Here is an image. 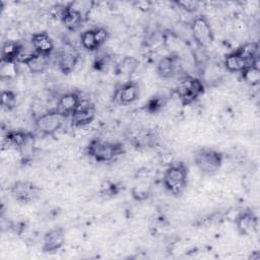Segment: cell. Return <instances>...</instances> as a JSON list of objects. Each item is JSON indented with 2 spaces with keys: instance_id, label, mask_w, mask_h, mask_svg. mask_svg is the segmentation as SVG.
Here are the masks:
<instances>
[{
  "instance_id": "16",
  "label": "cell",
  "mask_w": 260,
  "mask_h": 260,
  "mask_svg": "<svg viewBox=\"0 0 260 260\" xmlns=\"http://www.w3.org/2000/svg\"><path fill=\"white\" fill-rule=\"evenodd\" d=\"M81 102L82 101L78 92L69 91L59 98L56 110L64 115L66 118H68L78 109Z\"/></svg>"
},
{
  "instance_id": "11",
  "label": "cell",
  "mask_w": 260,
  "mask_h": 260,
  "mask_svg": "<svg viewBox=\"0 0 260 260\" xmlns=\"http://www.w3.org/2000/svg\"><path fill=\"white\" fill-rule=\"evenodd\" d=\"M65 244V231L63 228H54L49 230L43 239L42 251L47 254L55 253Z\"/></svg>"
},
{
  "instance_id": "29",
  "label": "cell",
  "mask_w": 260,
  "mask_h": 260,
  "mask_svg": "<svg viewBox=\"0 0 260 260\" xmlns=\"http://www.w3.org/2000/svg\"><path fill=\"white\" fill-rule=\"evenodd\" d=\"M17 62H2L0 65V77L2 79H11L17 75Z\"/></svg>"
},
{
  "instance_id": "25",
  "label": "cell",
  "mask_w": 260,
  "mask_h": 260,
  "mask_svg": "<svg viewBox=\"0 0 260 260\" xmlns=\"http://www.w3.org/2000/svg\"><path fill=\"white\" fill-rule=\"evenodd\" d=\"M122 190H123V185L121 183L106 180L101 184L99 192L103 197L113 198L117 196Z\"/></svg>"
},
{
  "instance_id": "22",
  "label": "cell",
  "mask_w": 260,
  "mask_h": 260,
  "mask_svg": "<svg viewBox=\"0 0 260 260\" xmlns=\"http://www.w3.org/2000/svg\"><path fill=\"white\" fill-rule=\"evenodd\" d=\"M79 60L78 54H76L73 51H61L58 53L56 61H57V66L59 70L63 74H69L71 73L75 66L77 65Z\"/></svg>"
},
{
  "instance_id": "15",
  "label": "cell",
  "mask_w": 260,
  "mask_h": 260,
  "mask_svg": "<svg viewBox=\"0 0 260 260\" xmlns=\"http://www.w3.org/2000/svg\"><path fill=\"white\" fill-rule=\"evenodd\" d=\"M236 228L240 235L251 236L258 228L257 215L252 210L242 211L236 218Z\"/></svg>"
},
{
  "instance_id": "6",
  "label": "cell",
  "mask_w": 260,
  "mask_h": 260,
  "mask_svg": "<svg viewBox=\"0 0 260 260\" xmlns=\"http://www.w3.org/2000/svg\"><path fill=\"white\" fill-rule=\"evenodd\" d=\"M191 32L194 41L200 48H208L214 41L211 24L205 15L195 16L191 22Z\"/></svg>"
},
{
  "instance_id": "12",
  "label": "cell",
  "mask_w": 260,
  "mask_h": 260,
  "mask_svg": "<svg viewBox=\"0 0 260 260\" xmlns=\"http://www.w3.org/2000/svg\"><path fill=\"white\" fill-rule=\"evenodd\" d=\"M140 93L139 84L134 80H128L122 83L115 91L114 99L120 105H129L134 103Z\"/></svg>"
},
{
  "instance_id": "32",
  "label": "cell",
  "mask_w": 260,
  "mask_h": 260,
  "mask_svg": "<svg viewBox=\"0 0 260 260\" xmlns=\"http://www.w3.org/2000/svg\"><path fill=\"white\" fill-rule=\"evenodd\" d=\"M134 5L139 10H142L145 12L151 8V3L148 1H136V2H134Z\"/></svg>"
},
{
  "instance_id": "26",
  "label": "cell",
  "mask_w": 260,
  "mask_h": 260,
  "mask_svg": "<svg viewBox=\"0 0 260 260\" xmlns=\"http://www.w3.org/2000/svg\"><path fill=\"white\" fill-rule=\"evenodd\" d=\"M131 196L136 201H145L151 196V186L144 182L138 183L131 189Z\"/></svg>"
},
{
  "instance_id": "31",
  "label": "cell",
  "mask_w": 260,
  "mask_h": 260,
  "mask_svg": "<svg viewBox=\"0 0 260 260\" xmlns=\"http://www.w3.org/2000/svg\"><path fill=\"white\" fill-rule=\"evenodd\" d=\"M178 7H180L181 9H183L186 12L189 13H194L198 10L200 3L198 1H191V0H187V1H175L174 2Z\"/></svg>"
},
{
  "instance_id": "1",
  "label": "cell",
  "mask_w": 260,
  "mask_h": 260,
  "mask_svg": "<svg viewBox=\"0 0 260 260\" xmlns=\"http://www.w3.org/2000/svg\"><path fill=\"white\" fill-rule=\"evenodd\" d=\"M124 152L125 147L122 143L101 138H92L86 146V154L98 162L112 161Z\"/></svg>"
},
{
  "instance_id": "17",
  "label": "cell",
  "mask_w": 260,
  "mask_h": 260,
  "mask_svg": "<svg viewBox=\"0 0 260 260\" xmlns=\"http://www.w3.org/2000/svg\"><path fill=\"white\" fill-rule=\"evenodd\" d=\"M35 138H36V136L32 132L22 130V129H17V130L7 131L4 135L3 140L7 145H9L17 150H20L28 142L34 141Z\"/></svg>"
},
{
  "instance_id": "13",
  "label": "cell",
  "mask_w": 260,
  "mask_h": 260,
  "mask_svg": "<svg viewBox=\"0 0 260 260\" xmlns=\"http://www.w3.org/2000/svg\"><path fill=\"white\" fill-rule=\"evenodd\" d=\"M30 43L34 48V52L37 54L50 57L51 54L54 52V41L45 30L32 34Z\"/></svg>"
},
{
  "instance_id": "23",
  "label": "cell",
  "mask_w": 260,
  "mask_h": 260,
  "mask_svg": "<svg viewBox=\"0 0 260 260\" xmlns=\"http://www.w3.org/2000/svg\"><path fill=\"white\" fill-rule=\"evenodd\" d=\"M139 66V61L133 56H125L116 66V73L120 76L131 77L133 73L137 70Z\"/></svg>"
},
{
  "instance_id": "3",
  "label": "cell",
  "mask_w": 260,
  "mask_h": 260,
  "mask_svg": "<svg viewBox=\"0 0 260 260\" xmlns=\"http://www.w3.org/2000/svg\"><path fill=\"white\" fill-rule=\"evenodd\" d=\"M224 155L221 151L203 147L196 151L194 162L197 169L205 175H213L219 171L222 166Z\"/></svg>"
},
{
  "instance_id": "28",
  "label": "cell",
  "mask_w": 260,
  "mask_h": 260,
  "mask_svg": "<svg viewBox=\"0 0 260 260\" xmlns=\"http://www.w3.org/2000/svg\"><path fill=\"white\" fill-rule=\"evenodd\" d=\"M16 105H17V94L10 89L2 90L1 106L7 111H11L16 107Z\"/></svg>"
},
{
  "instance_id": "14",
  "label": "cell",
  "mask_w": 260,
  "mask_h": 260,
  "mask_svg": "<svg viewBox=\"0 0 260 260\" xmlns=\"http://www.w3.org/2000/svg\"><path fill=\"white\" fill-rule=\"evenodd\" d=\"M95 117V108L89 103L81 102L78 109L70 116L73 127H84L90 124Z\"/></svg>"
},
{
  "instance_id": "4",
  "label": "cell",
  "mask_w": 260,
  "mask_h": 260,
  "mask_svg": "<svg viewBox=\"0 0 260 260\" xmlns=\"http://www.w3.org/2000/svg\"><path fill=\"white\" fill-rule=\"evenodd\" d=\"M204 91L205 85L203 81L190 75L182 77L176 88V93L184 106L193 104L204 93Z\"/></svg>"
},
{
  "instance_id": "19",
  "label": "cell",
  "mask_w": 260,
  "mask_h": 260,
  "mask_svg": "<svg viewBox=\"0 0 260 260\" xmlns=\"http://www.w3.org/2000/svg\"><path fill=\"white\" fill-rule=\"evenodd\" d=\"M181 65L179 61V57L177 55H169L162 57L157 65H156V72L161 78H172L174 77L178 71H180Z\"/></svg>"
},
{
  "instance_id": "18",
  "label": "cell",
  "mask_w": 260,
  "mask_h": 260,
  "mask_svg": "<svg viewBox=\"0 0 260 260\" xmlns=\"http://www.w3.org/2000/svg\"><path fill=\"white\" fill-rule=\"evenodd\" d=\"M18 62L24 64L31 73L39 74V73L45 72L46 69L48 68L49 57H46L34 52L28 54H22Z\"/></svg>"
},
{
  "instance_id": "10",
  "label": "cell",
  "mask_w": 260,
  "mask_h": 260,
  "mask_svg": "<svg viewBox=\"0 0 260 260\" xmlns=\"http://www.w3.org/2000/svg\"><path fill=\"white\" fill-rule=\"evenodd\" d=\"M110 34L105 27H93L80 34V44L86 51L98 52L108 41Z\"/></svg>"
},
{
  "instance_id": "20",
  "label": "cell",
  "mask_w": 260,
  "mask_h": 260,
  "mask_svg": "<svg viewBox=\"0 0 260 260\" xmlns=\"http://www.w3.org/2000/svg\"><path fill=\"white\" fill-rule=\"evenodd\" d=\"M252 63L249 62L244 57V55L240 52V50L238 48L236 50L228 53L224 56V60H223V65H224L225 69L233 73H235V72L241 73L246 67H248Z\"/></svg>"
},
{
  "instance_id": "5",
  "label": "cell",
  "mask_w": 260,
  "mask_h": 260,
  "mask_svg": "<svg viewBox=\"0 0 260 260\" xmlns=\"http://www.w3.org/2000/svg\"><path fill=\"white\" fill-rule=\"evenodd\" d=\"M66 117L56 109L46 111L39 115L35 120L36 128L45 136H54L61 129Z\"/></svg>"
},
{
  "instance_id": "30",
  "label": "cell",
  "mask_w": 260,
  "mask_h": 260,
  "mask_svg": "<svg viewBox=\"0 0 260 260\" xmlns=\"http://www.w3.org/2000/svg\"><path fill=\"white\" fill-rule=\"evenodd\" d=\"M111 55L105 51H98L94 60H93V68L99 71H103L110 64Z\"/></svg>"
},
{
  "instance_id": "9",
  "label": "cell",
  "mask_w": 260,
  "mask_h": 260,
  "mask_svg": "<svg viewBox=\"0 0 260 260\" xmlns=\"http://www.w3.org/2000/svg\"><path fill=\"white\" fill-rule=\"evenodd\" d=\"M59 7V18L63 25L70 31H76L79 29L84 21L83 12L74 5L73 2L58 5Z\"/></svg>"
},
{
  "instance_id": "2",
  "label": "cell",
  "mask_w": 260,
  "mask_h": 260,
  "mask_svg": "<svg viewBox=\"0 0 260 260\" xmlns=\"http://www.w3.org/2000/svg\"><path fill=\"white\" fill-rule=\"evenodd\" d=\"M165 188L175 196H180L188 184V167L184 161H175L165 171L162 176Z\"/></svg>"
},
{
  "instance_id": "21",
  "label": "cell",
  "mask_w": 260,
  "mask_h": 260,
  "mask_svg": "<svg viewBox=\"0 0 260 260\" xmlns=\"http://www.w3.org/2000/svg\"><path fill=\"white\" fill-rule=\"evenodd\" d=\"M23 54V46L17 41H5L1 48L2 62H17Z\"/></svg>"
},
{
  "instance_id": "7",
  "label": "cell",
  "mask_w": 260,
  "mask_h": 260,
  "mask_svg": "<svg viewBox=\"0 0 260 260\" xmlns=\"http://www.w3.org/2000/svg\"><path fill=\"white\" fill-rule=\"evenodd\" d=\"M128 142L135 148H152L158 145L160 137L153 128H136L128 131Z\"/></svg>"
},
{
  "instance_id": "24",
  "label": "cell",
  "mask_w": 260,
  "mask_h": 260,
  "mask_svg": "<svg viewBox=\"0 0 260 260\" xmlns=\"http://www.w3.org/2000/svg\"><path fill=\"white\" fill-rule=\"evenodd\" d=\"M241 76L243 78V80L252 85L255 86L257 84H259L260 82V68H259V60L255 61L254 63H252L251 65H249L248 67H246L242 72H241Z\"/></svg>"
},
{
  "instance_id": "27",
  "label": "cell",
  "mask_w": 260,
  "mask_h": 260,
  "mask_svg": "<svg viewBox=\"0 0 260 260\" xmlns=\"http://www.w3.org/2000/svg\"><path fill=\"white\" fill-rule=\"evenodd\" d=\"M167 104V99L165 95L156 94L151 96L144 105V110L149 114H156L162 110Z\"/></svg>"
},
{
  "instance_id": "8",
  "label": "cell",
  "mask_w": 260,
  "mask_h": 260,
  "mask_svg": "<svg viewBox=\"0 0 260 260\" xmlns=\"http://www.w3.org/2000/svg\"><path fill=\"white\" fill-rule=\"evenodd\" d=\"M10 194L19 203L27 204L36 201L40 194L41 189L38 185L29 181H16L10 186Z\"/></svg>"
}]
</instances>
